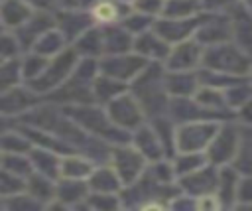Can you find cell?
Here are the masks:
<instances>
[{
    "label": "cell",
    "instance_id": "1",
    "mask_svg": "<svg viewBox=\"0 0 252 211\" xmlns=\"http://www.w3.org/2000/svg\"><path fill=\"white\" fill-rule=\"evenodd\" d=\"M165 73H167L165 63L150 61L148 67L130 83V91L140 101L148 120L169 114L171 95L167 93L165 87Z\"/></svg>",
    "mask_w": 252,
    "mask_h": 211
},
{
    "label": "cell",
    "instance_id": "2",
    "mask_svg": "<svg viewBox=\"0 0 252 211\" xmlns=\"http://www.w3.org/2000/svg\"><path fill=\"white\" fill-rule=\"evenodd\" d=\"M100 73L98 59L81 57L79 65L75 67L73 75L55 91L45 95V101L55 103L59 106H73V105H89L94 103V79Z\"/></svg>",
    "mask_w": 252,
    "mask_h": 211
},
{
    "label": "cell",
    "instance_id": "3",
    "mask_svg": "<svg viewBox=\"0 0 252 211\" xmlns=\"http://www.w3.org/2000/svg\"><path fill=\"white\" fill-rule=\"evenodd\" d=\"M65 112L89 134L108 142V144H126L132 142V132L120 128L118 124L112 122L108 116L106 106L98 103H89V105H73V106H63Z\"/></svg>",
    "mask_w": 252,
    "mask_h": 211
},
{
    "label": "cell",
    "instance_id": "4",
    "mask_svg": "<svg viewBox=\"0 0 252 211\" xmlns=\"http://www.w3.org/2000/svg\"><path fill=\"white\" fill-rule=\"evenodd\" d=\"M79 61H81V55L77 53V49L67 45L63 51H59L57 55L49 57V61H47L43 73H41L39 77H35L33 81H30L28 85H30L35 93H39V95L45 97V95H49L51 91H55L57 87H61V85L73 75V71H75V67L79 65Z\"/></svg>",
    "mask_w": 252,
    "mask_h": 211
},
{
    "label": "cell",
    "instance_id": "5",
    "mask_svg": "<svg viewBox=\"0 0 252 211\" xmlns=\"http://www.w3.org/2000/svg\"><path fill=\"white\" fill-rule=\"evenodd\" d=\"M203 67L215 69L220 73L248 77V73L252 69V57L244 49H240L234 41H224V43L205 47Z\"/></svg>",
    "mask_w": 252,
    "mask_h": 211
},
{
    "label": "cell",
    "instance_id": "6",
    "mask_svg": "<svg viewBox=\"0 0 252 211\" xmlns=\"http://www.w3.org/2000/svg\"><path fill=\"white\" fill-rule=\"evenodd\" d=\"M222 122L217 120H191L177 124L175 144L177 152H205L219 132Z\"/></svg>",
    "mask_w": 252,
    "mask_h": 211
},
{
    "label": "cell",
    "instance_id": "7",
    "mask_svg": "<svg viewBox=\"0 0 252 211\" xmlns=\"http://www.w3.org/2000/svg\"><path fill=\"white\" fill-rule=\"evenodd\" d=\"M112 168L118 172L120 179L124 185H130L134 181H138L146 168H148V160L146 156L132 144V142H126V144H114L112 150H110V160Z\"/></svg>",
    "mask_w": 252,
    "mask_h": 211
},
{
    "label": "cell",
    "instance_id": "8",
    "mask_svg": "<svg viewBox=\"0 0 252 211\" xmlns=\"http://www.w3.org/2000/svg\"><path fill=\"white\" fill-rule=\"evenodd\" d=\"M148 63L150 61L146 57H142L140 53H136L134 49L126 51V53H106L98 59L100 73L114 77L118 81H124L128 85L148 67Z\"/></svg>",
    "mask_w": 252,
    "mask_h": 211
},
{
    "label": "cell",
    "instance_id": "9",
    "mask_svg": "<svg viewBox=\"0 0 252 211\" xmlns=\"http://www.w3.org/2000/svg\"><path fill=\"white\" fill-rule=\"evenodd\" d=\"M240 148V124H232V120H224L215 134L213 142L205 150L207 158L215 166H226L232 164Z\"/></svg>",
    "mask_w": 252,
    "mask_h": 211
},
{
    "label": "cell",
    "instance_id": "10",
    "mask_svg": "<svg viewBox=\"0 0 252 211\" xmlns=\"http://www.w3.org/2000/svg\"><path fill=\"white\" fill-rule=\"evenodd\" d=\"M106 110H108V116L112 118V122L128 132H134L148 120L140 101L134 97V93L130 89L126 93H122L120 97H116L114 101H110L106 105Z\"/></svg>",
    "mask_w": 252,
    "mask_h": 211
},
{
    "label": "cell",
    "instance_id": "11",
    "mask_svg": "<svg viewBox=\"0 0 252 211\" xmlns=\"http://www.w3.org/2000/svg\"><path fill=\"white\" fill-rule=\"evenodd\" d=\"M209 14V12H207ZM207 14H197L191 18H165L159 16L154 22V30L171 45L185 41L189 37H195V34L199 32V28L203 26V22L207 20Z\"/></svg>",
    "mask_w": 252,
    "mask_h": 211
},
{
    "label": "cell",
    "instance_id": "12",
    "mask_svg": "<svg viewBox=\"0 0 252 211\" xmlns=\"http://www.w3.org/2000/svg\"><path fill=\"white\" fill-rule=\"evenodd\" d=\"M45 101L43 95L35 93L28 83L16 85L8 91H2L0 106H2V118H18L32 110L33 106L41 105Z\"/></svg>",
    "mask_w": 252,
    "mask_h": 211
},
{
    "label": "cell",
    "instance_id": "13",
    "mask_svg": "<svg viewBox=\"0 0 252 211\" xmlns=\"http://www.w3.org/2000/svg\"><path fill=\"white\" fill-rule=\"evenodd\" d=\"M205 45L197 37H189L171 45V51L165 59V67L169 71H197L203 67Z\"/></svg>",
    "mask_w": 252,
    "mask_h": 211
},
{
    "label": "cell",
    "instance_id": "14",
    "mask_svg": "<svg viewBox=\"0 0 252 211\" xmlns=\"http://www.w3.org/2000/svg\"><path fill=\"white\" fill-rule=\"evenodd\" d=\"M219 172H220V168L209 162L203 168L181 176L177 183H179L183 193L193 195V197H201V195H207V193H217Z\"/></svg>",
    "mask_w": 252,
    "mask_h": 211
},
{
    "label": "cell",
    "instance_id": "15",
    "mask_svg": "<svg viewBox=\"0 0 252 211\" xmlns=\"http://www.w3.org/2000/svg\"><path fill=\"white\" fill-rule=\"evenodd\" d=\"M195 37L205 45H217L224 41H232V22L228 14L222 12H209L207 20L195 34Z\"/></svg>",
    "mask_w": 252,
    "mask_h": 211
},
{
    "label": "cell",
    "instance_id": "16",
    "mask_svg": "<svg viewBox=\"0 0 252 211\" xmlns=\"http://www.w3.org/2000/svg\"><path fill=\"white\" fill-rule=\"evenodd\" d=\"M51 28H55V12L49 10H35L32 14V18L22 24L18 30H14L16 37L20 39L24 51H30L33 47V43Z\"/></svg>",
    "mask_w": 252,
    "mask_h": 211
},
{
    "label": "cell",
    "instance_id": "17",
    "mask_svg": "<svg viewBox=\"0 0 252 211\" xmlns=\"http://www.w3.org/2000/svg\"><path fill=\"white\" fill-rule=\"evenodd\" d=\"M93 22H94V18L87 10H63V8H59L55 12V26L65 35V39L69 43H73L79 35H83L89 28H93L91 26Z\"/></svg>",
    "mask_w": 252,
    "mask_h": 211
},
{
    "label": "cell",
    "instance_id": "18",
    "mask_svg": "<svg viewBox=\"0 0 252 211\" xmlns=\"http://www.w3.org/2000/svg\"><path fill=\"white\" fill-rule=\"evenodd\" d=\"M132 144L146 156L148 162H158V160L167 158L163 142L159 140V136H158L156 128L152 126V122H144L140 128H136L132 132Z\"/></svg>",
    "mask_w": 252,
    "mask_h": 211
},
{
    "label": "cell",
    "instance_id": "19",
    "mask_svg": "<svg viewBox=\"0 0 252 211\" xmlns=\"http://www.w3.org/2000/svg\"><path fill=\"white\" fill-rule=\"evenodd\" d=\"M134 51L140 53L142 57H146L148 61H159L165 63L169 51H171V43L165 41L154 28L136 35L134 37Z\"/></svg>",
    "mask_w": 252,
    "mask_h": 211
},
{
    "label": "cell",
    "instance_id": "20",
    "mask_svg": "<svg viewBox=\"0 0 252 211\" xmlns=\"http://www.w3.org/2000/svg\"><path fill=\"white\" fill-rule=\"evenodd\" d=\"M228 16L232 22V41L252 57V12L238 2Z\"/></svg>",
    "mask_w": 252,
    "mask_h": 211
},
{
    "label": "cell",
    "instance_id": "21",
    "mask_svg": "<svg viewBox=\"0 0 252 211\" xmlns=\"http://www.w3.org/2000/svg\"><path fill=\"white\" fill-rule=\"evenodd\" d=\"M91 193L87 179L59 177L57 179V201L63 207H85V201Z\"/></svg>",
    "mask_w": 252,
    "mask_h": 211
},
{
    "label": "cell",
    "instance_id": "22",
    "mask_svg": "<svg viewBox=\"0 0 252 211\" xmlns=\"http://www.w3.org/2000/svg\"><path fill=\"white\" fill-rule=\"evenodd\" d=\"M165 87L171 97H195L201 87L199 69L197 71H169L165 73Z\"/></svg>",
    "mask_w": 252,
    "mask_h": 211
},
{
    "label": "cell",
    "instance_id": "23",
    "mask_svg": "<svg viewBox=\"0 0 252 211\" xmlns=\"http://www.w3.org/2000/svg\"><path fill=\"white\" fill-rule=\"evenodd\" d=\"M87 181H89L91 191H98V193H120L124 189V183L110 162L98 164Z\"/></svg>",
    "mask_w": 252,
    "mask_h": 211
},
{
    "label": "cell",
    "instance_id": "24",
    "mask_svg": "<svg viewBox=\"0 0 252 211\" xmlns=\"http://www.w3.org/2000/svg\"><path fill=\"white\" fill-rule=\"evenodd\" d=\"M238 185H240V172L232 166H220L219 172V185H217V195L222 203V207H234L236 197H238Z\"/></svg>",
    "mask_w": 252,
    "mask_h": 211
},
{
    "label": "cell",
    "instance_id": "25",
    "mask_svg": "<svg viewBox=\"0 0 252 211\" xmlns=\"http://www.w3.org/2000/svg\"><path fill=\"white\" fill-rule=\"evenodd\" d=\"M30 158L33 164V172L43 174L51 179L61 177V160H63L61 154H57L49 148H43V146H33V150L30 152Z\"/></svg>",
    "mask_w": 252,
    "mask_h": 211
},
{
    "label": "cell",
    "instance_id": "26",
    "mask_svg": "<svg viewBox=\"0 0 252 211\" xmlns=\"http://www.w3.org/2000/svg\"><path fill=\"white\" fill-rule=\"evenodd\" d=\"M35 8L28 0H2V26L8 32L18 30L22 24H26Z\"/></svg>",
    "mask_w": 252,
    "mask_h": 211
},
{
    "label": "cell",
    "instance_id": "27",
    "mask_svg": "<svg viewBox=\"0 0 252 211\" xmlns=\"http://www.w3.org/2000/svg\"><path fill=\"white\" fill-rule=\"evenodd\" d=\"M104 34V55L106 53H126L134 49V37L120 22L102 28Z\"/></svg>",
    "mask_w": 252,
    "mask_h": 211
},
{
    "label": "cell",
    "instance_id": "28",
    "mask_svg": "<svg viewBox=\"0 0 252 211\" xmlns=\"http://www.w3.org/2000/svg\"><path fill=\"white\" fill-rule=\"evenodd\" d=\"M73 47L81 57L100 59L104 55V34L100 28H89L83 35L73 41Z\"/></svg>",
    "mask_w": 252,
    "mask_h": 211
},
{
    "label": "cell",
    "instance_id": "29",
    "mask_svg": "<svg viewBox=\"0 0 252 211\" xmlns=\"http://www.w3.org/2000/svg\"><path fill=\"white\" fill-rule=\"evenodd\" d=\"M130 89L128 83L124 81H118L114 77H108L104 73H98L96 79H94V85H93V91H94V103L106 106L110 101H114L116 97H120L122 93H126Z\"/></svg>",
    "mask_w": 252,
    "mask_h": 211
},
{
    "label": "cell",
    "instance_id": "30",
    "mask_svg": "<svg viewBox=\"0 0 252 211\" xmlns=\"http://www.w3.org/2000/svg\"><path fill=\"white\" fill-rule=\"evenodd\" d=\"M98 164L93 162L85 154H67L61 160V177H73V179H89L93 170Z\"/></svg>",
    "mask_w": 252,
    "mask_h": 211
},
{
    "label": "cell",
    "instance_id": "31",
    "mask_svg": "<svg viewBox=\"0 0 252 211\" xmlns=\"http://www.w3.org/2000/svg\"><path fill=\"white\" fill-rule=\"evenodd\" d=\"M30 195H33L39 203H43L45 207L55 201L57 197V179H51L43 174H37L33 172L30 177H28V189H26Z\"/></svg>",
    "mask_w": 252,
    "mask_h": 211
},
{
    "label": "cell",
    "instance_id": "32",
    "mask_svg": "<svg viewBox=\"0 0 252 211\" xmlns=\"http://www.w3.org/2000/svg\"><path fill=\"white\" fill-rule=\"evenodd\" d=\"M33 142L30 140V136L20 130L18 126L8 128L4 126L2 130V152H12V154H30L33 150Z\"/></svg>",
    "mask_w": 252,
    "mask_h": 211
},
{
    "label": "cell",
    "instance_id": "33",
    "mask_svg": "<svg viewBox=\"0 0 252 211\" xmlns=\"http://www.w3.org/2000/svg\"><path fill=\"white\" fill-rule=\"evenodd\" d=\"M232 166L242 176H252V126L240 124V148Z\"/></svg>",
    "mask_w": 252,
    "mask_h": 211
},
{
    "label": "cell",
    "instance_id": "34",
    "mask_svg": "<svg viewBox=\"0 0 252 211\" xmlns=\"http://www.w3.org/2000/svg\"><path fill=\"white\" fill-rule=\"evenodd\" d=\"M67 39H65V35L57 30V26L55 28H51L49 32H45L35 43H33V47L30 49V51H37V53H41V55H45V57H53V55H57L59 51H63L65 47H67Z\"/></svg>",
    "mask_w": 252,
    "mask_h": 211
},
{
    "label": "cell",
    "instance_id": "35",
    "mask_svg": "<svg viewBox=\"0 0 252 211\" xmlns=\"http://www.w3.org/2000/svg\"><path fill=\"white\" fill-rule=\"evenodd\" d=\"M22 83H26L24 69H22V57L2 61V65H0V89L8 91V89L22 85Z\"/></svg>",
    "mask_w": 252,
    "mask_h": 211
},
{
    "label": "cell",
    "instance_id": "36",
    "mask_svg": "<svg viewBox=\"0 0 252 211\" xmlns=\"http://www.w3.org/2000/svg\"><path fill=\"white\" fill-rule=\"evenodd\" d=\"M205 164H209V158L205 152H177L173 156V166H175L177 177L191 174V172L203 168Z\"/></svg>",
    "mask_w": 252,
    "mask_h": 211
},
{
    "label": "cell",
    "instance_id": "37",
    "mask_svg": "<svg viewBox=\"0 0 252 211\" xmlns=\"http://www.w3.org/2000/svg\"><path fill=\"white\" fill-rule=\"evenodd\" d=\"M203 2L201 0H167L163 14L165 18H191L201 14Z\"/></svg>",
    "mask_w": 252,
    "mask_h": 211
},
{
    "label": "cell",
    "instance_id": "38",
    "mask_svg": "<svg viewBox=\"0 0 252 211\" xmlns=\"http://www.w3.org/2000/svg\"><path fill=\"white\" fill-rule=\"evenodd\" d=\"M2 170L18 174L22 177H30L33 174V164L30 154H12V152H2Z\"/></svg>",
    "mask_w": 252,
    "mask_h": 211
},
{
    "label": "cell",
    "instance_id": "39",
    "mask_svg": "<svg viewBox=\"0 0 252 211\" xmlns=\"http://www.w3.org/2000/svg\"><path fill=\"white\" fill-rule=\"evenodd\" d=\"M43 207L45 205L39 203L28 191L18 193V195H10V197H2V209L4 211H37V209H43Z\"/></svg>",
    "mask_w": 252,
    "mask_h": 211
},
{
    "label": "cell",
    "instance_id": "40",
    "mask_svg": "<svg viewBox=\"0 0 252 211\" xmlns=\"http://www.w3.org/2000/svg\"><path fill=\"white\" fill-rule=\"evenodd\" d=\"M47 61H49V57H45V55H41V53H37V51H26V53L22 55V69H24V79H26V83H30V81H33L35 77H39V75L43 73Z\"/></svg>",
    "mask_w": 252,
    "mask_h": 211
},
{
    "label": "cell",
    "instance_id": "41",
    "mask_svg": "<svg viewBox=\"0 0 252 211\" xmlns=\"http://www.w3.org/2000/svg\"><path fill=\"white\" fill-rule=\"evenodd\" d=\"M26 189H28V177H22L18 174L2 170V174H0V197L18 195V193H24Z\"/></svg>",
    "mask_w": 252,
    "mask_h": 211
},
{
    "label": "cell",
    "instance_id": "42",
    "mask_svg": "<svg viewBox=\"0 0 252 211\" xmlns=\"http://www.w3.org/2000/svg\"><path fill=\"white\" fill-rule=\"evenodd\" d=\"M87 209H98V211H110V209H118L122 207V199L120 193H98V191H91L87 201H85Z\"/></svg>",
    "mask_w": 252,
    "mask_h": 211
},
{
    "label": "cell",
    "instance_id": "43",
    "mask_svg": "<svg viewBox=\"0 0 252 211\" xmlns=\"http://www.w3.org/2000/svg\"><path fill=\"white\" fill-rule=\"evenodd\" d=\"M154 18L152 16H146V14H142V12H136V10H132L128 16H124V20L120 22L132 35H140V34H144V32H148V30H152L154 28Z\"/></svg>",
    "mask_w": 252,
    "mask_h": 211
},
{
    "label": "cell",
    "instance_id": "44",
    "mask_svg": "<svg viewBox=\"0 0 252 211\" xmlns=\"http://www.w3.org/2000/svg\"><path fill=\"white\" fill-rule=\"evenodd\" d=\"M22 51H24V47H22L20 39L16 37V34L4 30V35H2V41H0V59L2 61L16 59V57H20Z\"/></svg>",
    "mask_w": 252,
    "mask_h": 211
},
{
    "label": "cell",
    "instance_id": "45",
    "mask_svg": "<svg viewBox=\"0 0 252 211\" xmlns=\"http://www.w3.org/2000/svg\"><path fill=\"white\" fill-rule=\"evenodd\" d=\"M167 0H134L132 6L136 12H142L146 16H161Z\"/></svg>",
    "mask_w": 252,
    "mask_h": 211
},
{
    "label": "cell",
    "instance_id": "46",
    "mask_svg": "<svg viewBox=\"0 0 252 211\" xmlns=\"http://www.w3.org/2000/svg\"><path fill=\"white\" fill-rule=\"evenodd\" d=\"M238 209H246L252 207V176H244L240 177V185H238V197H236V205Z\"/></svg>",
    "mask_w": 252,
    "mask_h": 211
},
{
    "label": "cell",
    "instance_id": "47",
    "mask_svg": "<svg viewBox=\"0 0 252 211\" xmlns=\"http://www.w3.org/2000/svg\"><path fill=\"white\" fill-rule=\"evenodd\" d=\"M201 2H203V10H207V12H222V14H228L238 4V0H201Z\"/></svg>",
    "mask_w": 252,
    "mask_h": 211
},
{
    "label": "cell",
    "instance_id": "48",
    "mask_svg": "<svg viewBox=\"0 0 252 211\" xmlns=\"http://www.w3.org/2000/svg\"><path fill=\"white\" fill-rule=\"evenodd\" d=\"M55 4L63 10H87L94 6V0H55Z\"/></svg>",
    "mask_w": 252,
    "mask_h": 211
},
{
    "label": "cell",
    "instance_id": "49",
    "mask_svg": "<svg viewBox=\"0 0 252 211\" xmlns=\"http://www.w3.org/2000/svg\"><path fill=\"white\" fill-rule=\"evenodd\" d=\"M236 112V120L244 126H252V99L248 103H244L240 108L234 110Z\"/></svg>",
    "mask_w": 252,
    "mask_h": 211
},
{
    "label": "cell",
    "instance_id": "50",
    "mask_svg": "<svg viewBox=\"0 0 252 211\" xmlns=\"http://www.w3.org/2000/svg\"><path fill=\"white\" fill-rule=\"evenodd\" d=\"M240 4H244V6H246L250 12H252V0H240Z\"/></svg>",
    "mask_w": 252,
    "mask_h": 211
},
{
    "label": "cell",
    "instance_id": "51",
    "mask_svg": "<svg viewBox=\"0 0 252 211\" xmlns=\"http://www.w3.org/2000/svg\"><path fill=\"white\" fill-rule=\"evenodd\" d=\"M116 2H126L128 4V2H134V0H116Z\"/></svg>",
    "mask_w": 252,
    "mask_h": 211
},
{
    "label": "cell",
    "instance_id": "52",
    "mask_svg": "<svg viewBox=\"0 0 252 211\" xmlns=\"http://www.w3.org/2000/svg\"><path fill=\"white\" fill-rule=\"evenodd\" d=\"M248 79H250V83H252V69H250V73H248Z\"/></svg>",
    "mask_w": 252,
    "mask_h": 211
}]
</instances>
